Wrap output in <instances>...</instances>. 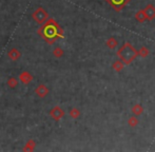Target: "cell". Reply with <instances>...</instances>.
<instances>
[{
    "mask_svg": "<svg viewBox=\"0 0 155 152\" xmlns=\"http://www.w3.org/2000/svg\"><path fill=\"white\" fill-rule=\"evenodd\" d=\"M53 55H54V57H56V58H60V57H62L63 56V50L61 49L60 47H57V48H55V49L53 50Z\"/></svg>",
    "mask_w": 155,
    "mask_h": 152,
    "instance_id": "9",
    "label": "cell"
},
{
    "mask_svg": "<svg viewBox=\"0 0 155 152\" xmlns=\"http://www.w3.org/2000/svg\"><path fill=\"white\" fill-rule=\"evenodd\" d=\"M8 57L12 61H17L21 58V52L17 48H12L8 51Z\"/></svg>",
    "mask_w": 155,
    "mask_h": 152,
    "instance_id": "6",
    "label": "cell"
},
{
    "mask_svg": "<svg viewBox=\"0 0 155 152\" xmlns=\"http://www.w3.org/2000/svg\"><path fill=\"white\" fill-rule=\"evenodd\" d=\"M6 84L10 89H15L18 86V79L16 77H10L6 81Z\"/></svg>",
    "mask_w": 155,
    "mask_h": 152,
    "instance_id": "8",
    "label": "cell"
},
{
    "mask_svg": "<svg viewBox=\"0 0 155 152\" xmlns=\"http://www.w3.org/2000/svg\"><path fill=\"white\" fill-rule=\"evenodd\" d=\"M35 147H36V142L31 138V140H27V143H25L22 150L23 151H33L35 149Z\"/></svg>",
    "mask_w": 155,
    "mask_h": 152,
    "instance_id": "7",
    "label": "cell"
},
{
    "mask_svg": "<svg viewBox=\"0 0 155 152\" xmlns=\"http://www.w3.org/2000/svg\"><path fill=\"white\" fill-rule=\"evenodd\" d=\"M80 112L78 109H76V108H73V109H71V111H70V116L72 117V118H77L78 116H79Z\"/></svg>",
    "mask_w": 155,
    "mask_h": 152,
    "instance_id": "10",
    "label": "cell"
},
{
    "mask_svg": "<svg viewBox=\"0 0 155 152\" xmlns=\"http://www.w3.org/2000/svg\"><path fill=\"white\" fill-rule=\"evenodd\" d=\"M50 116L52 117V119H54L55 121H60L64 116V111L62 108H60L59 106H55L50 110Z\"/></svg>",
    "mask_w": 155,
    "mask_h": 152,
    "instance_id": "3",
    "label": "cell"
},
{
    "mask_svg": "<svg viewBox=\"0 0 155 152\" xmlns=\"http://www.w3.org/2000/svg\"><path fill=\"white\" fill-rule=\"evenodd\" d=\"M34 93L39 97V98H45V97L49 95L50 90L45 84H40L35 88Z\"/></svg>",
    "mask_w": 155,
    "mask_h": 152,
    "instance_id": "4",
    "label": "cell"
},
{
    "mask_svg": "<svg viewBox=\"0 0 155 152\" xmlns=\"http://www.w3.org/2000/svg\"><path fill=\"white\" fill-rule=\"evenodd\" d=\"M37 34L49 45H52L58 37H62V30L54 19L49 18L43 23L42 27L39 28Z\"/></svg>",
    "mask_w": 155,
    "mask_h": 152,
    "instance_id": "1",
    "label": "cell"
},
{
    "mask_svg": "<svg viewBox=\"0 0 155 152\" xmlns=\"http://www.w3.org/2000/svg\"><path fill=\"white\" fill-rule=\"evenodd\" d=\"M18 79H19V81H20L21 84L28 86V84H30L33 81V79H34V76H33L32 73L29 72V71H22V72L19 74Z\"/></svg>",
    "mask_w": 155,
    "mask_h": 152,
    "instance_id": "5",
    "label": "cell"
},
{
    "mask_svg": "<svg viewBox=\"0 0 155 152\" xmlns=\"http://www.w3.org/2000/svg\"><path fill=\"white\" fill-rule=\"evenodd\" d=\"M32 18H33V20L36 23H38V25H43L50 17H49L48 11L45 10V8L39 6V8H37L36 10L32 13Z\"/></svg>",
    "mask_w": 155,
    "mask_h": 152,
    "instance_id": "2",
    "label": "cell"
}]
</instances>
